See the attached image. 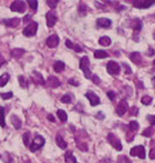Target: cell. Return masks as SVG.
I'll return each instance as SVG.
<instances>
[{
	"mask_svg": "<svg viewBox=\"0 0 155 163\" xmlns=\"http://www.w3.org/2000/svg\"><path fill=\"white\" fill-rule=\"evenodd\" d=\"M108 52L104 50H95L94 52V58L97 59H104V58H108Z\"/></svg>",
	"mask_w": 155,
	"mask_h": 163,
	"instance_id": "23",
	"label": "cell"
},
{
	"mask_svg": "<svg viewBox=\"0 0 155 163\" xmlns=\"http://www.w3.org/2000/svg\"><path fill=\"white\" fill-rule=\"evenodd\" d=\"M147 120L151 123V126H155V116H147Z\"/></svg>",
	"mask_w": 155,
	"mask_h": 163,
	"instance_id": "40",
	"label": "cell"
},
{
	"mask_svg": "<svg viewBox=\"0 0 155 163\" xmlns=\"http://www.w3.org/2000/svg\"><path fill=\"white\" fill-rule=\"evenodd\" d=\"M139 128H140V126H139V123H137L136 121H131V122L129 123V129H130V131L136 132L137 130H139Z\"/></svg>",
	"mask_w": 155,
	"mask_h": 163,
	"instance_id": "28",
	"label": "cell"
},
{
	"mask_svg": "<svg viewBox=\"0 0 155 163\" xmlns=\"http://www.w3.org/2000/svg\"><path fill=\"white\" fill-rule=\"evenodd\" d=\"M32 79H33V81L36 82V83L38 84H45V80H43V77H42V74L40 73V72L38 71H33L32 72Z\"/></svg>",
	"mask_w": 155,
	"mask_h": 163,
	"instance_id": "15",
	"label": "cell"
},
{
	"mask_svg": "<svg viewBox=\"0 0 155 163\" xmlns=\"http://www.w3.org/2000/svg\"><path fill=\"white\" fill-rule=\"evenodd\" d=\"M99 43H100L101 46H103V47H109V46L111 45V39L109 37H106V36H104V37L100 38Z\"/></svg>",
	"mask_w": 155,
	"mask_h": 163,
	"instance_id": "25",
	"label": "cell"
},
{
	"mask_svg": "<svg viewBox=\"0 0 155 163\" xmlns=\"http://www.w3.org/2000/svg\"><path fill=\"white\" fill-rule=\"evenodd\" d=\"M59 41H60V39H59V37L57 34H51L50 37L47 39V46L49 48H55L58 47Z\"/></svg>",
	"mask_w": 155,
	"mask_h": 163,
	"instance_id": "10",
	"label": "cell"
},
{
	"mask_svg": "<svg viewBox=\"0 0 155 163\" xmlns=\"http://www.w3.org/2000/svg\"><path fill=\"white\" fill-rule=\"evenodd\" d=\"M150 158L152 159V160L155 159V149H152V150L150 151Z\"/></svg>",
	"mask_w": 155,
	"mask_h": 163,
	"instance_id": "48",
	"label": "cell"
},
{
	"mask_svg": "<svg viewBox=\"0 0 155 163\" xmlns=\"http://www.w3.org/2000/svg\"><path fill=\"white\" fill-rule=\"evenodd\" d=\"M57 114H58L59 119H60L62 122H66L67 120H68V116H67V112L63 110H58V112H57Z\"/></svg>",
	"mask_w": 155,
	"mask_h": 163,
	"instance_id": "27",
	"label": "cell"
},
{
	"mask_svg": "<svg viewBox=\"0 0 155 163\" xmlns=\"http://www.w3.org/2000/svg\"><path fill=\"white\" fill-rule=\"evenodd\" d=\"M155 3V0H141L139 5L135 7V8H140V9H146Z\"/></svg>",
	"mask_w": 155,
	"mask_h": 163,
	"instance_id": "16",
	"label": "cell"
},
{
	"mask_svg": "<svg viewBox=\"0 0 155 163\" xmlns=\"http://www.w3.org/2000/svg\"><path fill=\"white\" fill-rule=\"evenodd\" d=\"M142 135H144V137H147V138L151 137V135H152V128H147V129L142 133Z\"/></svg>",
	"mask_w": 155,
	"mask_h": 163,
	"instance_id": "37",
	"label": "cell"
},
{
	"mask_svg": "<svg viewBox=\"0 0 155 163\" xmlns=\"http://www.w3.org/2000/svg\"><path fill=\"white\" fill-rule=\"evenodd\" d=\"M48 119H49V121H51V122H54L55 121L54 117H53L52 114H49V116H48Z\"/></svg>",
	"mask_w": 155,
	"mask_h": 163,
	"instance_id": "52",
	"label": "cell"
},
{
	"mask_svg": "<svg viewBox=\"0 0 155 163\" xmlns=\"http://www.w3.org/2000/svg\"><path fill=\"white\" fill-rule=\"evenodd\" d=\"M64 68H66V66H64V63L62 61H55L54 64H53V70L55 72H58V73L62 72L64 70Z\"/></svg>",
	"mask_w": 155,
	"mask_h": 163,
	"instance_id": "19",
	"label": "cell"
},
{
	"mask_svg": "<svg viewBox=\"0 0 155 163\" xmlns=\"http://www.w3.org/2000/svg\"><path fill=\"white\" fill-rule=\"evenodd\" d=\"M54 1H55V2H59V1H60V0H54Z\"/></svg>",
	"mask_w": 155,
	"mask_h": 163,
	"instance_id": "56",
	"label": "cell"
},
{
	"mask_svg": "<svg viewBox=\"0 0 155 163\" xmlns=\"http://www.w3.org/2000/svg\"><path fill=\"white\" fill-rule=\"evenodd\" d=\"M6 62V60H5V58H3L2 57V55H1V53H0V67L2 66L3 63Z\"/></svg>",
	"mask_w": 155,
	"mask_h": 163,
	"instance_id": "50",
	"label": "cell"
},
{
	"mask_svg": "<svg viewBox=\"0 0 155 163\" xmlns=\"http://www.w3.org/2000/svg\"><path fill=\"white\" fill-rule=\"evenodd\" d=\"M118 163H130V161H129V159L127 158H125V156H120V158L118 159Z\"/></svg>",
	"mask_w": 155,
	"mask_h": 163,
	"instance_id": "39",
	"label": "cell"
},
{
	"mask_svg": "<svg viewBox=\"0 0 155 163\" xmlns=\"http://www.w3.org/2000/svg\"><path fill=\"white\" fill-rule=\"evenodd\" d=\"M80 69L83 71L84 76L87 79H90L92 77V73H91V70H90V61L88 57H82L81 60H80Z\"/></svg>",
	"mask_w": 155,
	"mask_h": 163,
	"instance_id": "1",
	"label": "cell"
},
{
	"mask_svg": "<svg viewBox=\"0 0 155 163\" xmlns=\"http://www.w3.org/2000/svg\"><path fill=\"white\" fill-rule=\"evenodd\" d=\"M11 123H12V126H15L17 130L21 129V126H22V123H21V120L17 116H11Z\"/></svg>",
	"mask_w": 155,
	"mask_h": 163,
	"instance_id": "20",
	"label": "cell"
},
{
	"mask_svg": "<svg viewBox=\"0 0 155 163\" xmlns=\"http://www.w3.org/2000/svg\"><path fill=\"white\" fill-rule=\"evenodd\" d=\"M69 83L72 84V86H75V87H78V86H79V82L75 81L74 79H70V80H69Z\"/></svg>",
	"mask_w": 155,
	"mask_h": 163,
	"instance_id": "46",
	"label": "cell"
},
{
	"mask_svg": "<svg viewBox=\"0 0 155 163\" xmlns=\"http://www.w3.org/2000/svg\"><path fill=\"white\" fill-rule=\"evenodd\" d=\"M71 101H72V98H71V95H64L61 98V102H63V103H71Z\"/></svg>",
	"mask_w": 155,
	"mask_h": 163,
	"instance_id": "34",
	"label": "cell"
},
{
	"mask_svg": "<svg viewBox=\"0 0 155 163\" xmlns=\"http://www.w3.org/2000/svg\"><path fill=\"white\" fill-rule=\"evenodd\" d=\"M131 111H132L131 116H136V114H137V108H136V107H133V108L131 109Z\"/></svg>",
	"mask_w": 155,
	"mask_h": 163,
	"instance_id": "47",
	"label": "cell"
},
{
	"mask_svg": "<svg viewBox=\"0 0 155 163\" xmlns=\"http://www.w3.org/2000/svg\"><path fill=\"white\" fill-rule=\"evenodd\" d=\"M66 46L68 48H71V49H73V48H74V45L72 43L71 41H70V40H67V41H66Z\"/></svg>",
	"mask_w": 155,
	"mask_h": 163,
	"instance_id": "45",
	"label": "cell"
},
{
	"mask_svg": "<svg viewBox=\"0 0 155 163\" xmlns=\"http://www.w3.org/2000/svg\"><path fill=\"white\" fill-rule=\"evenodd\" d=\"M45 138L41 137V135H37V137L33 139L31 144H30V147H29L30 151H31V152H36V151L40 150V149L45 145Z\"/></svg>",
	"mask_w": 155,
	"mask_h": 163,
	"instance_id": "2",
	"label": "cell"
},
{
	"mask_svg": "<svg viewBox=\"0 0 155 163\" xmlns=\"http://www.w3.org/2000/svg\"><path fill=\"white\" fill-rule=\"evenodd\" d=\"M130 59L133 63L135 64H140V63L142 62V57L140 55V52H132L130 55Z\"/></svg>",
	"mask_w": 155,
	"mask_h": 163,
	"instance_id": "17",
	"label": "cell"
},
{
	"mask_svg": "<svg viewBox=\"0 0 155 163\" xmlns=\"http://www.w3.org/2000/svg\"><path fill=\"white\" fill-rule=\"evenodd\" d=\"M79 11H80L81 15H84V12H87L88 11V7L85 5H83V3H81L80 7H79Z\"/></svg>",
	"mask_w": 155,
	"mask_h": 163,
	"instance_id": "36",
	"label": "cell"
},
{
	"mask_svg": "<svg viewBox=\"0 0 155 163\" xmlns=\"http://www.w3.org/2000/svg\"><path fill=\"white\" fill-rule=\"evenodd\" d=\"M27 2H28V5H29V7L32 9V10L33 11L37 10V8H38V1L37 0H28Z\"/></svg>",
	"mask_w": 155,
	"mask_h": 163,
	"instance_id": "31",
	"label": "cell"
},
{
	"mask_svg": "<svg viewBox=\"0 0 155 163\" xmlns=\"http://www.w3.org/2000/svg\"><path fill=\"white\" fill-rule=\"evenodd\" d=\"M37 30H38V24L33 21V22H30L24 29V34L26 37H32V36H34V34L37 33Z\"/></svg>",
	"mask_w": 155,
	"mask_h": 163,
	"instance_id": "3",
	"label": "cell"
},
{
	"mask_svg": "<svg viewBox=\"0 0 155 163\" xmlns=\"http://www.w3.org/2000/svg\"><path fill=\"white\" fill-rule=\"evenodd\" d=\"M135 31H140V30L142 29V21L140 20V19H134V20L131 21V26Z\"/></svg>",
	"mask_w": 155,
	"mask_h": 163,
	"instance_id": "18",
	"label": "cell"
},
{
	"mask_svg": "<svg viewBox=\"0 0 155 163\" xmlns=\"http://www.w3.org/2000/svg\"><path fill=\"white\" fill-rule=\"evenodd\" d=\"M108 140H109V142L111 143V145H113V147L115 148V150H118V151L122 150V148L123 147H122L121 141H120V140H118L113 133H109Z\"/></svg>",
	"mask_w": 155,
	"mask_h": 163,
	"instance_id": "7",
	"label": "cell"
},
{
	"mask_svg": "<svg viewBox=\"0 0 155 163\" xmlns=\"http://www.w3.org/2000/svg\"><path fill=\"white\" fill-rule=\"evenodd\" d=\"M57 20H58V18L55 16V13L51 12V11H49V12L47 13V24L49 28H52V27L57 24Z\"/></svg>",
	"mask_w": 155,
	"mask_h": 163,
	"instance_id": "11",
	"label": "cell"
},
{
	"mask_svg": "<svg viewBox=\"0 0 155 163\" xmlns=\"http://www.w3.org/2000/svg\"><path fill=\"white\" fill-rule=\"evenodd\" d=\"M55 142H57V144H58V147L59 148H61L62 150H64L67 148V142L63 140V138L61 137L60 134H58L57 137H55Z\"/></svg>",
	"mask_w": 155,
	"mask_h": 163,
	"instance_id": "22",
	"label": "cell"
},
{
	"mask_svg": "<svg viewBox=\"0 0 155 163\" xmlns=\"http://www.w3.org/2000/svg\"><path fill=\"white\" fill-rule=\"evenodd\" d=\"M73 49L76 51V52H81V51H82L81 47H79V46H74V48H73Z\"/></svg>",
	"mask_w": 155,
	"mask_h": 163,
	"instance_id": "51",
	"label": "cell"
},
{
	"mask_svg": "<svg viewBox=\"0 0 155 163\" xmlns=\"http://www.w3.org/2000/svg\"><path fill=\"white\" fill-rule=\"evenodd\" d=\"M126 111H127V102L125 100H121L116 107V113H118V116L122 117L125 114Z\"/></svg>",
	"mask_w": 155,
	"mask_h": 163,
	"instance_id": "9",
	"label": "cell"
},
{
	"mask_svg": "<svg viewBox=\"0 0 155 163\" xmlns=\"http://www.w3.org/2000/svg\"><path fill=\"white\" fill-rule=\"evenodd\" d=\"M97 118H99V119H103V118H104V116H103V113H102V112H99V113H97Z\"/></svg>",
	"mask_w": 155,
	"mask_h": 163,
	"instance_id": "53",
	"label": "cell"
},
{
	"mask_svg": "<svg viewBox=\"0 0 155 163\" xmlns=\"http://www.w3.org/2000/svg\"><path fill=\"white\" fill-rule=\"evenodd\" d=\"M152 83H153V86H154V87H155V77L152 79Z\"/></svg>",
	"mask_w": 155,
	"mask_h": 163,
	"instance_id": "55",
	"label": "cell"
},
{
	"mask_svg": "<svg viewBox=\"0 0 155 163\" xmlns=\"http://www.w3.org/2000/svg\"><path fill=\"white\" fill-rule=\"evenodd\" d=\"M126 1H127V2H131L132 5L134 6V7H136V6L140 3V1H141V0H126Z\"/></svg>",
	"mask_w": 155,
	"mask_h": 163,
	"instance_id": "44",
	"label": "cell"
},
{
	"mask_svg": "<svg viewBox=\"0 0 155 163\" xmlns=\"http://www.w3.org/2000/svg\"><path fill=\"white\" fill-rule=\"evenodd\" d=\"M85 97L88 98V100L90 101V104L92 105V107H95V105L100 104V98L97 97L94 92L88 91L87 93H85Z\"/></svg>",
	"mask_w": 155,
	"mask_h": 163,
	"instance_id": "8",
	"label": "cell"
},
{
	"mask_svg": "<svg viewBox=\"0 0 155 163\" xmlns=\"http://www.w3.org/2000/svg\"><path fill=\"white\" fill-rule=\"evenodd\" d=\"M30 20H31V16L28 15V16H26V18H24V24H28Z\"/></svg>",
	"mask_w": 155,
	"mask_h": 163,
	"instance_id": "49",
	"label": "cell"
},
{
	"mask_svg": "<svg viewBox=\"0 0 155 163\" xmlns=\"http://www.w3.org/2000/svg\"><path fill=\"white\" fill-rule=\"evenodd\" d=\"M3 22H5L6 26L9 27V28H16V27H18L19 24H20V19L19 18L6 19V20H3Z\"/></svg>",
	"mask_w": 155,
	"mask_h": 163,
	"instance_id": "13",
	"label": "cell"
},
{
	"mask_svg": "<svg viewBox=\"0 0 155 163\" xmlns=\"http://www.w3.org/2000/svg\"><path fill=\"white\" fill-rule=\"evenodd\" d=\"M47 84L51 88H58L61 83H60V80H59L58 78H55V77H53V76H50L47 80Z\"/></svg>",
	"mask_w": 155,
	"mask_h": 163,
	"instance_id": "14",
	"label": "cell"
},
{
	"mask_svg": "<svg viewBox=\"0 0 155 163\" xmlns=\"http://www.w3.org/2000/svg\"><path fill=\"white\" fill-rule=\"evenodd\" d=\"M66 163H76V159L74 158V155L72 152L66 153Z\"/></svg>",
	"mask_w": 155,
	"mask_h": 163,
	"instance_id": "26",
	"label": "cell"
},
{
	"mask_svg": "<svg viewBox=\"0 0 155 163\" xmlns=\"http://www.w3.org/2000/svg\"><path fill=\"white\" fill-rule=\"evenodd\" d=\"M91 78H92V81L94 82L95 84H99L101 82V80L99 79V77H97V76H92Z\"/></svg>",
	"mask_w": 155,
	"mask_h": 163,
	"instance_id": "43",
	"label": "cell"
},
{
	"mask_svg": "<svg viewBox=\"0 0 155 163\" xmlns=\"http://www.w3.org/2000/svg\"><path fill=\"white\" fill-rule=\"evenodd\" d=\"M141 102L144 105H149L152 103V98L149 97V95H144V97H142V99H141Z\"/></svg>",
	"mask_w": 155,
	"mask_h": 163,
	"instance_id": "32",
	"label": "cell"
},
{
	"mask_svg": "<svg viewBox=\"0 0 155 163\" xmlns=\"http://www.w3.org/2000/svg\"><path fill=\"white\" fill-rule=\"evenodd\" d=\"M11 11H16V12H20L24 13L26 11V3L22 1V0H16L13 1L10 6Z\"/></svg>",
	"mask_w": 155,
	"mask_h": 163,
	"instance_id": "4",
	"label": "cell"
},
{
	"mask_svg": "<svg viewBox=\"0 0 155 163\" xmlns=\"http://www.w3.org/2000/svg\"><path fill=\"white\" fill-rule=\"evenodd\" d=\"M106 95H108L109 99H110L111 101H113L114 99H115V93H114L113 91H109L108 93H106Z\"/></svg>",
	"mask_w": 155,
	"mask_h": 163,
	"instance_id": "41",
	"label": "cell"
},
{
	"mask_svg": "<svg viewBox=\"0 0 155 163\" xmlns=\"http://www.w3.org/2000/svg\"><path fill=\"white\" fill-rule=\"evenodd\" d=\"M139 88H141V89H143V83H142V82H139Z\"/></svg>",
	"mask_w": 155,
	"mask_h": 163,
	"instance_id": "54",
	"label": "cell"
},
{
	"mask_svg": "<svg viewBox=\"0 0 155 163\" xmlns=\"http://www.w3.org/2000/svg\"><path fill=\"white\" fill-rule=\"evenodd\" d=\"M47 3H48V6H49L50 8H55V7H57V5H58V2H55L54 0H47Z\"/></svg>",
	"mask_w": 155,
	"mask_h": 163,
	"instance_id": "38",
	"label": "cell"
},
{
	"mask_svg": "<svg viewBox=\"0 0 155 163\" xmlns=\"http://www.w3.org/2000/svg\"><path fill=\"white\" fill-rule=\"evenodd\" d=\"M24 143L26 147H30V132H26V133L24 134Z\"/></svg>",
	"mask_w": 155,
	"mask_h": 163,
	"instance_id": "33",
	"label": "cell"
},
{
	"mask_svg": "<svg viewBox=\"0 0 155 163\" xmlns=\"http://www.w3.org/2000/svg\"><path fill=\"white\" fill-rule=\"evenodd\" d=\"M24 55V49H20V48H16V49H13V50L11 51V55L16 59L21 58Z\"/></svg>",
	"mask_w": 155,
	"mask_h": 163,
	"instance_id": "21",
	"label": "cell"
},
{
	"mask_svg": "<svg viewBox=\"0 0 155 163\" xmlns=\"http://www.w3.org/2000/svg\"><path fill=\"white\" fill-rule=\"evenodd\" d=\"M153 38H154V39H155V32H154V34H153Z\"/></svg>",
	"mask_w": 155,
	"mask_h": 163,
	"instance_id": "57",
	"label": "cell"
},
{
	"mask_svg": "<svg viewBox=\"0 0 155 163\" xmlns=\"http://www.w3.org/2000/svg\"><path fill=\"white\" fill-rule=\"evenodd\" d=\"M18 80H19V83L22 88H28V81L27 79L24 78V76H19L18 77Z\"/></svg>",
	"mask_w": 155,
	"mask_h": 163,
	"instance_id": "30",
	"label": "cell"
},
{
	"mask_svg": "<svg viewBox=\"0 0 155 163\" xmlns=\"http://www.w3.org/2000/svg\"><path fill=\"white\" fill-rule=\"evenodd\" d=\"M0 95H1V98H2L3 100H8V99H11L13 97V93L12 92H3Z\"/></svg>",
	"mask_w": 155,
	"mask_h": 163,
	"instance_id": "35",
	"label": "cell"
},
{
	"mask_svg": "<svg viewBox=\"0 0 155 163\" xmlns=\"http://www.w3.org/2000/svg\"><path fill=\"white\" fill-rule=\"evenodd\" d=\"M0 126L5 128L6 122H5V109L2 107H0Z\"/></svg>",
	"mask_w": 155,
	"mask_h": 163,
	"instance_id": "29",
	"label": "cell"
},
{
	"mask_svg": "<svg viewBox=\"0 0 155 163\" xmlns=\"http://www.w3.org/2000/svg\"><path fill=\"white\" fill-rule=\"evenodd\" d=\"M9 79H10V76L8 73H3L2 76H0V87H5L8 83Z\"/></svg>",
	"mask_w": 155,
	"mask_h": 163,
	"instance_id": "24",
	"label": "cell"
},
{
	"mask_svg": "<svg viewBox=\"0 0 155 163\" xmlns=\"http://www.w3.org/2000/svg\"><path fill=\"white\" fill-rule=\"evenodd\" d=\"M131 156H140L141 159H145V149L143 145H136L130 150Z\"/></svg>",
	"mask_w": 155,
	"mask_h": 163,
	"instance_id": "5",
	"label": "cell"
},
{
	"mask_svg": "<svg viewBox=\"0 0 155 163\" xmlns=\"http://www.w3.org/2000/svg\"><path fill=\"white\" fill-rule=\"evenodd\" d=\"M123 67H124V69H125V73L126 74H130V73H132V70H131V68H130L126 63H123Z\"/></svg>",
	"mask_w": 155,
	"mask_h": 163,
	"instance_id": "42",
	"label": "cell"
},
{
	"mask_svg": "<svg viewBox=\"0 0 155 163\" xmlns=\"http://www.w3.org/2000/svg\"><path fill=\"white\" fill-rule=\"evenodd\" d=\"M97 24L100 27V28H105V29H108V28H110L111 27V24H112V21L108 18H99L97 20Z\"/></svg>",
	"mask_w": 155,
	"mask_h": 163,
	"instance_id": "12",
	"label": "cell"
},
{
	"mask_svg": "<svg viewBox=\"0 0 155 163\" xmlns=\"http://www.w3.org/2000/svg\"><path fill=\"white\" fill-rule=\"evenodd\" d=\"M106 70H108L109 73L112 74V76H116V74H118L120 71H121V67L118 66L115 61H110V62L108 63V66H106Z\"/></svg>",
	"mask_w": 155,
	"mask_h": 163,
	"instance_id": "6",
	"label": "cell"
}]
</instances>
